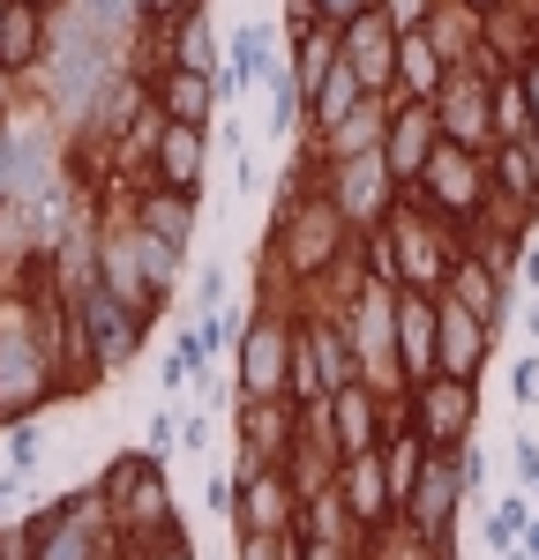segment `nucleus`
Listing matches in <instances>:
<instances>
[{
	"mask_svg": "<svg viewBox=\"0 0 539 560\" xmlns=\"http://www.w3.org/2000/svg\"><path fill=\"white\" fill-rule=\"evenodd\" d=\"M165 374H173V382L203 374V345H187V337H180V345H173V366H165Z\"/></svg>",
	"mask_w": 539,
	"mask_h": 560,
	"instance_id": "nucleus-1",
	"label": "nucleus"
},
{
	"mask_svg": "<svg viewBox=\"0 0 539 560\" xmlns=\"http://www.w3.org/2000/svg\"><path fill=\"white\" fill-rule=\"evenodd\" d=\"M173 173L195 179V135H173Z\"/></svg>",
	"mask_w": 539,
	"mask_h": 560,
	"instance_id": "nucleus-2",
	"label": "nucleus"
},
{
	"mask_svg": "<svg viewBox=\"0 0 539 560\" xmlns=\"http://www.w3.org/2000/svg\"><path fill=\"white\" fill-rule=\"evenodd\" d=\"M532 284H539V255H532Z\"/></svg>",
	"mask_w": 539,
	"mask_h": 560,
	"instance_id": "nucleus-3",
	"label": "nucleus"
}]
</instances>
